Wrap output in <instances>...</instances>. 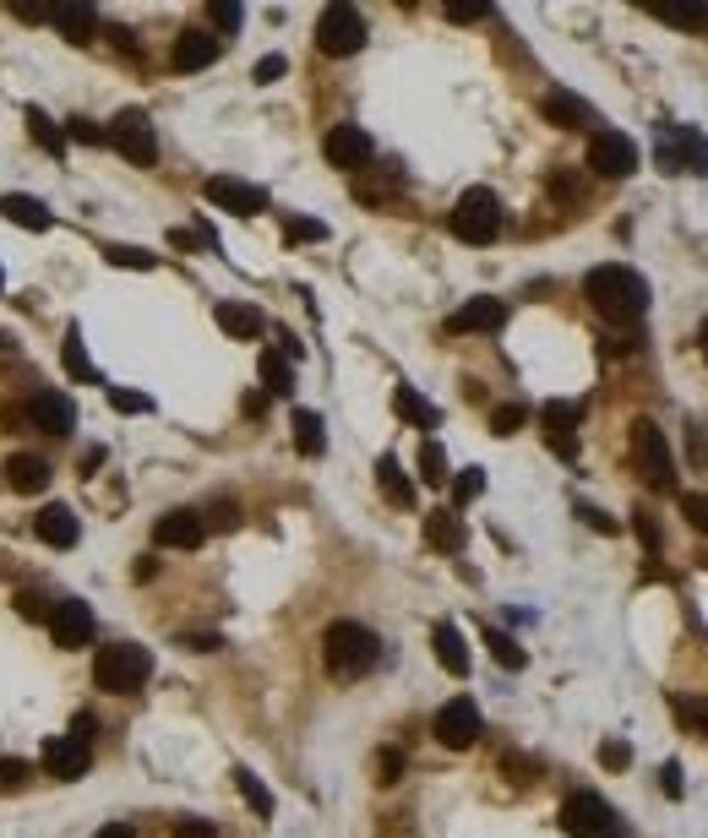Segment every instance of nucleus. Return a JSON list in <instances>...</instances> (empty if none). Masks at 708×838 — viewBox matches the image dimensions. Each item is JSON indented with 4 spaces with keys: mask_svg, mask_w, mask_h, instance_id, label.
<instances>
[{
    "mask_svg": "<svg viewBox=\"0 0 708 838\" xmlns=\"http://www.w3.org/2000/svg\"><path fill=\"white\" fill-rule=\"evenodd\" d=\"M583 294H588V305H594L610 327H638V321L649 316V283H643V273H632V268H621V262L594 268V273L583 279Z\"/></svg>",
    "mask_w": 708,
    "mask_h": 838,
    "instance_id": "f257e3e1",
    "label": "nucleus"
},
{
    "mask_svg": "<svg viewBox=\"0 0 708 838\" xmlns=\"http://www.w3.org/2000/svg\"><path fill=\"white\" fill-rule=\"evenodd\" d=\"M322 659H327V670H333L338 681H360L366 670H377L382 643H377V632L360 626V621H333L327 637H322Z\"/></svg>",
    "mask_w": 708,
    "mask_h": 838,
    "instance_id": "f03ea898",
    "label": "nucleus"
},
{
    "mask_svg": "<svg viewBox=\"0 0 708 838\" xmlns=\"http://www.w3.org/2000/svg\"><path fill=\"white\" fill-rule=\"evenodd\" d=\"M147 676H153V654L137 648V643H110L93 659V681L104 692H115V698H137L142 687H147Z\"/></svg>",
    "mask_w": 708,
    "mask_h": 838,
    "instance_id": "7ed1b4c3",
    "label": "nucleus"
},
{
    "mask_svg": "<svg viewBox=\"0 0 708 838\" xmlns=\"http://www.w3.org/2000/svg\"><path fill=\"white\" fill-rule=\"evenodd\" d=\"M452 235L463 246H491L502 235V202H496V191H485V185L463 191L452 202Z\"/></svg>",
    "mask_w": 708,
    "mask_h": 838,
    "instance_id": "20e7f679",
    "label": "nucleus"
},
{
    "mask_svg": "<svg viewBox=\"0 0 708 838\" xmlns=\"http://www.w3.org/2000/svg\"><path fill=\"white\" fill-rule=\"evenodd\" d=\"M654 163L665 174H708V137L698 126H660L654 132Z\"/></svg>",
    "mask_w": 708,
    "mask_h": 838,
    "instance_id": "39448f33",
    "label": "nucleus"
},
{
    "mask_svg": "<svg viewBox=\"0 0 708 838\" xmlns=\"http://www.w3.org/2000/svg\"><path fill=\"white\" fill-rule=\"evenodd\" d=\"M316 49L344 60V55H360L366 49V16L355 5H327L316 16Z\"/></svg>",
    "mask_w": 708,
    "mask_h": 838,
    "instance_id": "423d86ee",
    "label": "nucleus"
},
{
    "mask_svg": "<svg viewBox=\"0 0 708 838\" xmlns=\"http://www.w3.org/2000/svg\"><path fill=\"white\" fill-rule=\"evenodd\" d=\"M632 457H638V468H643V479L654 490H671L676 485V463H671L665 430L654 419H632Z\"/></svg>",
    "mask_w": 708,
    "mask_h": 838,
    "instance_id": "0eeeda50",
    "label": "nucleus"
},
{
    "mask_svg": "<svg viewBox=\"0 0 708 838\" xmlns=\"http://www.w3.org/2000/svg\"><path fill=\"white\" fill-rule=\"evenodd\" d=\"M562 828H566L572 838H627V834H621V823H616V812H610L599 795H588V790L566 795Z\"/></svg>",
    "mask_w": 708,
    "mask_h": 838,
    "instance_id": "6e6552de",
    "label": "nucleus"
},
{
    "mask_svg": "<svg viewBox=\"0 0 708 838\" xmlns=\"http://www.w3.org/2000/svg\"><path fill=\"white\" fill-rule=\"evenodd\" d=\"M104 141L115 147V152H126L132 163H158V137H153V121L142 115V110H121L115 121H110V132H104Z\"/></svg>",
    "mask_w": 708,
    "mask_h": 838,
    "instance_id": "1a4fd4ad",
    "label": "nucleus"
},
{
    "mask_svg": "<svg viewBox=\"0 0 708 838\" xmlns=\"http://www.w3.org/2000/svg\"><path fill=\"white\" fill-rule=\"evenodd\" d=\"M588 169L594 174H605V180H627L632 169H638V141L621 137V132H594L588 137Z\"/></svg>",
    "mask_w": 708,
    "mask_h": 838,
    "instance_id": "9d476101",
    "label": "nucleus"
},
{
    "mask_svg": "<svg viewBox=\"0 0 708 838\" xmlns=\"http://www.w3.org/2000/svg\"><path fill=\"white\" fill-rule=\"evenodd\" d=\"M202 191H207L213 207H224V213H235V218H257V213L268 207V191L251 185V180H235V174H213Z\"/></svg>",
    "mask_w": 708,
    "mask_h": 838,
    "instance_id": "9b49d317",
    "label": "nucleus"
},
{
    "mask_svg": "<svg viewBox=\"0 0 708 838\" xmlns=\"http://www.w3.org/2000/svg\"><path fill=\"white\" fill-rule=\"evenodd\" d=\"M480 707L469 698H452V702H441V713H436V740L447 746V751H463V746H474L480 740Z\"/></svg>",
    "mask_w": 708,
    "mask_h": 838,
    "instance_id": "f8f14e48",
    "label": "nucleus"
},
{
    "mask_svg": "<svg viewBox=\"0 0 708 838\" xmlns=\"http://www.w3.org/2000/svg\"><path fill=\"white\" fill-rule=\"evenodd\" d=\"M93 610L82 604V599H60L55 610H49V637L60 643V648H88L93 643Z\"/></svg>",
    "mask_w": 708,
    "mask_h": 838,
    "instance_id": "ddd939ff",
    "label": "nucleus"
},
{
    "mask_svg": "<svg viewBox=\"0 0 708 838\" xmlns=\"http://www.w3.org/2000/svg\"><path fill=\"white\" fill-rule=\"evenodd\" d=\"M322 152H327V163H333V169H366L377 147H371V132H366V126H349V121H344V126H333V132H327Z\"/></svg>",
    "mask_w": 708,
    "mask_h": 838,
    "instance_id": "4468645a",
    "label": "nucleus"
},
{
    "mask_svg": "<svg viewBox=\"0 0 708 838\" xmlns=\"http://www.w3.org/2000/svg\"><path fill=\"white\" fill-rule=\"evenodd\" d=\"M153 540H158L164 551H196V545L207 540V523H202V512H191V507H175V512H164V518H158Z\"/></svg>",
    "mask_w": 708,
    "mask_h": 838,
    "instance_id": "2eb2a0df",
    "label": "nucleus"
},
{
    "mask_svg": "<svg viewBox=\"0 0 708 838\" xmlns=\"http://www.w3.org/2000/svg\"><path fill=\"white\" fill-rule=\"evenodd\" d=\"M93 768V746H82V740H71V735H55L49 746H44V773L49 779H82Z\"/></svg>",
    "mask_w": 708,
    "mask_h": 838,
    "instance_id": "dca6fc26",
    "label": "nucleus"
},
{
    "mask_svg": "<svg viewBox=\"0 0 708 838\" xmlns=\"http://www.w3.org/2000/svg\"><path fill=\"white\" fill-rule=\"evenodd\" d=\"M507 321V305L502 299H491V294H474L469 305H458L452 316H447V327L452 332H496Z\"/></svg>",
    "mask_w": 708,
    "mask_h": 838,
    "instance_id": "f3484780",
    "label": "nucleus"
},
{
    "mask_svg": "<svg viewBox=\"0 0 708 838\" xmlns=\"http://www.w3.org/2000/svg\"><path fill=\"white\" fill-rule=\"evenodd\" d=\"M27 419H33L38 430H49V435H66V430L77 424V404H71L66 393H33V398H27Z\"/></svg>",
    "mask_w": 708,
    "mask_h": 838,
    "instance_id": "a211bd4d",
    "label": "nucleus"
},
{
    "mask_svg": "<svg viewBox=\"0 0 708 838\" xmlns=\"http://www.w3.org/2000/svg\"><path fill=\"white\" fill-rule=\"evenodd\" d=\"M213 60H218V38H213V33L191 27V33L175 38V55H169L175 71H202V66H213Z\"/></svg>",
    "mask_w": 708,
    "mask_h": 838,
    "instance_id": "6ab92c4d",
    "label": "nucleus"
},
{
    "mask_svg": "<svg viewBox=\"0 0 708 838\" xmlns=\"http://www.w3.org/2000/svg\"><path fill=\"white\" fill-rule=\"evenodd\" d=\"M33 529H38V540H44V545H55V551H71V545H77V534H82V523H77V512H71V507H44Z\"/></svg>",
    "mask_w": 708,
    "mask_h": 838,
    "instance_id": "aec40b11",
    "label": "nucleus"
},
{
    "mask_svg": "<svg viewBox=\"0 0 708 838\" xmlns=\"http://www.w3.org/2000/svg\"><path fill=\"white\" fill-rule=\"evenodd\" d=\"M430 643H436V659H441L447 676H469V643H463V632L452 621H436Z\"/></svg>",
    "mask_w": 708,
    "mask_h": 838,
    "instance_id": "412c9836",
    "label": "nucleus"
},
{
    "mask_svg": "<svg viewBox=\"0 0 708 838\" xmlns=\"http://www.w3.org/2000/svg\"><path fill=\"white\" fill-rule=\"evenodd\" d=\"M5 479H11V490L38 496V490L49 485V463H44V457H33V452H16V457L5 463Z\"/></svg>",
    "mask_w": 708,
    "mask_h": 838,
    "instance_id": "4be33fe9",
    "label": "nucleus"
},
{
    "mask_svg": "<svg viewBox=\"0 0 708 838\" xmlns=\"http://www.w3.org/2000/svg\"><path fill=\"white\" fill-rule=\"evenodd\" d=\"M577 415H583L577 404H546V435H551V446H557L562 457L577 452V435H572V430H577Z\"/></svg>",
    "mask_w": 708,
    "mask_h": 838,
    "instance_id": "5701e85b",
    "label": "nucleus"
},
{
    "mask_svg": "<svg viewBox=\"0 0 708 838\" xmlns=\"http://www.w3.org/2000/svg\"><path fill=\"white\" fill-rule=\"evenodd\" d=\"M218 327L229 332V338H257L262 332V310L257 305H240V299H218Z\"/></svg>",
    "mask_w": 708,
    "mask_h": 838,
    "instance_id": "b1692460",
    "label": "nucleus"
},
{
    "mask_svg": "<svg viewBox=\"0 0 708 838\" xmlns=\"http://www.w3.org/2000/svg\"><path fill=\"white\" fill-rule=\"evenodd\" d=\"M49 22H55V27H60L71 44H88V38H93V27H99V11H93V5H55V11H49Z\"/></svg>",
    "mask_w": 708,
    "mask_h": 838,
    "instance_id": "393cba45",
    "label": "nucleus"
},
{
    "mask_svg": "<svg viewBox=\"0 0 708 838\" xmlns=\"http://www.w3.org/2000/svg\"><path fill=\"white\" fill-rule=\"evenodd\" d=\"M0 213H5L11 224H22V229H49V224H55V213H49L38 196H16V191L0 196Z\"/></svg>",
    "mask_w": 708,
    "mask_h": 838,
    "instance_id": "a878e982",
    "label": "nucleus"
},
{
    "mask_svg": "<svg viewBox=\"0 0 708 838\" xmlns=\"http://www.w3.org/2000/svg\"><path fill=\"white\" fill-rule=\"evenodd\" d=\"M425 545L458 556V551H463V523H458V512H430V518H425Z\"/></svg>",
    "mask_w": 708,
    "mask_h": 838,
    "instance_id": "bb28decb",
    "label": "nucleus"
},
{
    "mask_svg": "<svg viewBox=\"0 0 708 838\" xmlns=\"http://www.w3.org/2000/svg\"><path fill=\"white\" fill-rule=\"evenodd\" d=\"M377 485H382V496H387L393 507H415V485L404 479L398 457H382V463H377Z\"/></svg>",
    "mask_w": 708,
    "mask_h": 838,
    "instance_id": "cd10ccee",
    "label": "nucleus"
},
{
    "mask_svg": "<svg viewBox=\"0 0 708 838\" xmlns=\"http://www.w3.org/2000/svg\"><path fill=\"white\" fill-rule=\"evenodd\" d=\"M540 110H546V121H557V126H588L594 115H588V104L583 99H572V93H546L540 99Z\"/></svg>",
    "mask_w": 708,
    "mask_h": 838,
    "instance_id": "c85d7f7f",
    "label": "nucleus"
},
{
    "mask_svg": "<svg viewBox=\"0 0 708 838\" xmlns=\"http://www.w3.org/2000/svg\"><path fill=\"white\" fill-rule=\"evenodd\" d=\"M294 446H300L305 457H322V452H327V430H322V415H311V409H294Z\"/></svg>",
    "mask_w": 708,
    "mask_h": 838,
    "instance_id": "c756f323",
    "label": "nucleus"
},
{
    "mask_svg": "<svg viewBox=\"0 0 708 838\" xmlns=\"http://www.w3.org/2000/svg\"><path fill=\"white\" fill-rule=\"evenodd\" d=\"M60 360H66V371H71L77 382H99V371H93V360H88V349H82V332H77V327L66 332V343H60Z\"/></svg>",
    "mask_w": 708,
    "mask_h": 838,
    "instance_id": "7c9ffc66",
    "label": "nucleus"
},
{
    "mask_svg": "<svg viewBox=\"0 0 708 838\" xmlns=\"http://www.w3.org/2000/svg\"><path fill=\"white\" fill-rule=\"evenodd\" d=\"M393 404H398V415L404 419H415V424H425V430H436V424H441V415H436V404H425L420 393H415V387H398V393H393Z\"/></svg>",
    "mask_w": 708,
    "mask_h": 838,
    "instance_id": "2f4dec72",
    "label": "nucleus"
},
{
    "mask_svg": "<svg viewBox=\"0 0 708 838\" xmlns=\"http://www.w3.org/2000/svg\"><path fill=\"white\" fill-rule=\"evenodd\" d=\"M262 382H268V393H294V365H289V360H283L279 349H273V354H262Z\"/></svg>",
    "mask_w": 708,
    "mask_h": 838,
    "instance_id": "473e14b6",
    "label": "nucleus"
},
{
    "mask_svg": "<svg viewBox=\"0 0 708 838\" xmlns=\"http://www.w3.org/2000/svg\"><path fill=\"white\" fill-rule=\"evenodd\" d=\"M235 784H240V795L257 806V817H273V795H268V784H262L251 768H240V773H235Z\"/></svg>",
    "mask_w": 708,
    "mask_h": 838,
    "instance_id": "72a5a7b5",
    "label": "nucleus"
},
{
    "mask_svg": "<svg viewBox=\"0 0 708 838\" xmlns=\"http://www.w3.org/2000/svg\"><path fill=\"white\" fill-rule=\"evenodd\" d=\"M654 16H660V22H671V27H704L708 5H654Z\"/></svg>",
    "mask_w": 708,
    "mask_h": 838,
    "instance_id": "f704fd0d",
    "label": "nucleus"
},
{
    "mask_svg": "<svg viewBox=\"0 0 708 838\" xmlns=\"http://www.w3.org/2000/svg\"><path fill=\"white\" fill-rule=\"evenodd\" d=\"M207 22H213L218 33H240V22H246V5H235V0H213V5H207Z\"/></svg>",
    "mask_w": 708,
    "mask_h": 838,
    "instance_id": "c9c22d12",
    "label": "nucleus"
},
{
    "mask_svg": "<svg viewBox=\"0 0 708 838\" xmlns=\"http://www.w3.org/2000/svg\"><path fill=\"white\" fill-rule=\"evenodd\" d=\"M420 479L425 485H447V452H441L436 441H425L420 446Z\"/></svg>",
    "mask_w": 708,
    "mask_h": 838,
    "instance_id": "e433bc0d",
    "label": "nucleus"
},
{
    "mask_svg": "<svg viewBox=\"0 0 708 838\" xmlns=\"http://www.w3.org/2000/svg\"><path fill=\"white\" fill-rule=\"evenodd\" d=\"M485 643H491V654H496V665H507V670H524V648L507 637V632H485Z\"/></svg>",
    "mask_w": 708,
    "mask_h": 838,
    "instance_id": "4c0bfd02",
    "label": "nucleus"
},
{
    "mask_svg": "<svg viewBox=\"0 0 708 838\" xmlns=\"http://www.w3.org/2000/svg\"><path fill=\"white\" fill-rule=\"evenodd\" d=\"M104 257H110V262H115V268H137V273H147V268H153V262H158V257H153V251H137V246H110V251H104Z\"/></svg>",
    "mask_w": 708,
    "mask_h": 838,
    "instance_id": "58836bf2",
    "label": "nucleus"
},
{
    "mask_svg": "<svg viewBox=\"0 0 708 838\" xmlns=\"http://www.w3.org/2000/svg\"><path fill=\"white\" fill-rule=\"evenodd\" d=\"M110 393V409H121V415H147L153 409V398H142L132 387H104Z\"/></svg>",
    "mask_w": 708,
    "mask_h": 838,
    "instance_id": "ea45409f",
    "label": "nucleus"
},
{
    "mask_svg": "<svg viewBox=\"0 0 708 838\" xmlns=\"http://www.w3.org/2000/svg\"><path fill=\"white\" fill-rule=\"evenodd\" d=\"M524 419H529V409H524V404H502V409H491V430H496V435H513Z\"/></svg>",
    "mask_w": 708,
    "mask_h": 838,
    "instance_id": "a19ab883",
    "label": "nucleus"
},
{
    "mask_svg": "<svg viewBox=\"0 0 708 838\" xmlns=\"http://www.w3.org/2000/svg\"><path fill=\"white\" fill-rule=\"evenodd\" d=\"M27 126H33V137L44 141L49 152H66V137H60V132H55V126L44 121V110H27Z\"/></svg>",
    "mask_w": 708,
    "mask_h": 838,
    "instance_id": "79ce46f5",
    "label": "nucleus"
},
{
    "mask_svg": "<svg viewBox=\"0 0 708 838\" xmlns=\"http://www.w3.org/2000/svg\"><path fill=\"white\" fill-rule=\"evenodd\" d=\"M33 779V762H22V757H0V790H16V784H27Z\"/></svg>",
    "mask_w": 708,
    "mask_h": 838,
    "instance_id": "37998d69",
    "label": "nucleus"
},
{
    "mask_svg": "<svg viewBox=\"0 0 708 838\" xmlns=\"http://www.w3.org/2000/svg\"><path fill=\"white\" fill-rule=\"evenodd\" d=\"M283 240H327V224H316V218H289V224H283Z\"/></svg>",
    "mask_w": 708,
    "mask_h": 838,
    "instance_id": "c03bdc74",
    "label": "nucleus"
},
{
    "mask_svg": "<svg viewBox=\"0 0 708 838\" xmlns=\"http://www.w3.org/2000/svg\"><path fill=\"white\" fill-rule=\"evenodd\" d=\"M480 490H485V468H463V474H458V485H452V496H458V501H474Z\"/></svg>",
    "mask_w": 708,
    "mask_h": 838,
    "instance_id": "a18cd8bd",
    "label": "nucleus"
},
{
    "mask_svg": "<svg viewBox=\"0 0 708 838\" xmlns=\"http://www.w3.org/2000/svg\"><path fill=\"white\" fill-rule=\"evenodd\" d=\"M682 518H687L698 534H708V496H682Z\"/></svg>",
    "mask_w": 708,
    "mask_h": 838,
    "instance_id": "49530a36",
    "label": "nucleus"
},
{
    "mask_svg": "<svg viewBox=\"0 0 708 838\" xmlns=\"http://www.w3.org/2000/svg\"><path fill=\"white\" fill-rule=\"evenodd\" d=\"M180 648H191V654H218V648H224V637H218V632H186V637H180Z\"/></svg>",
    "mask_w": 708,
    "mask_h": 838,
    "instance_id": "de8ad7c7",
    "label": "nucleus"
},
{
    "mask_svg": "<svg viewBox=\"0 0 708 838\" xmlns=\"http://www.w3.org/2000/svg\"><path fill=\"white\" fill-rule=\"evenodd\" d=\"M599 762H605V768H627V762H632V746H627V740H605V746H599Z\"/></svg>",
    "mask_w": 708,
    "mask_h": 838,
    "instance_id": "09e8293b",
    "label": "nucleus"
},
{
    "mask_svg": "<svg viewBox=\"0 0 708 838\" xmlns=\"http://www.w3.org/2000/svg\"><path fill=\"white\" fill-rule=\"evenodd\" d=\"M16 615H27V621H49V604H44L38 593H16Z\"/></svg>",
    "mask_w": 708,
    "mask_h": 838,
    "instance_id": "8fccbe9b",
    "label": "nucleus"
},
{
    "mask_svg": "<svg viewBox=\"0 0 708 838\" xmlns=\"http://www.w3.org/2000/svg\"><path fill=\"white\" fill-rule=\"evenodd\" d=\"M283 71H289V60H283V55H268V60H257L251 77H257V82H279Z\"/></svg>",
    "mask_w": 708,
    "mask_h": 838,
    "instance_id": "3c124183",
    "label": "nucleus"
},
{
    "mask_svg": "<svg viewBox=\"0 0 708 838\" xmlns=\"http://www.w3.org/2000/svg\"><path fill=\"white\" fill-rule=\"evenodd\" d=\"M202 523H213V529H235V523H240V512H235V501H218V507H213Z\"/></svg>",
    "mask_w": 708,
    "mask_h": 838,
    "instance_id": "603ef678",
    "label": "nucleus"
},
{
    "mask_svg": "<svg viewBox=\"0 0 708 838\" xmlns=\"http://www.w3.org/2000/svg\"><path fill=\"white\" fill-rule=\"evenodd\" d=\"M583 523H588V529H599V534H621V523H616V518H605V512H594V507H583Z\"/></svg>",
    "mask_w": 708,
    "mask_h": 838,
    "instance_id": "864d4df0",
    "label": "nucleus"
},
{
    "mask_svg": "<svg viewBox=\"0 0 708 838\" xmlns=\"http://www.w3.org/2000/svg\"><path fill=\"white\" fill-rule=\"evenodd\" d=\"M11 11H16V16H22V22H49V5H38V0H27V5H22V0H16V5H11Z\"/></svg>",
    "mask_w": 708,
    "mask_h": 838,
    "instance_id": "5fc2aeb1",
    "label": "nucleus"
},
{
    "mask_svg": "<svg viewBox=\"0 0 708 838\" xmlns=\"http://www.w3.org/2000/svg\"><path fill=\"white\" fill-rule=\"evenodd\" d=\"M447 16L452 22H480V16H491V5H447Z\"/></svg>",
    "mask_w": 708,
    "mask_h": 838,
    "instance_id": "6e6d98bb",
    "label": "nucleus"
},
{
    "mask_svg": "<svg viewBox=\"0 0 708 838\" xmlns=\"http://www.w3.org/2000/svg\"><path fill=\"white\" fill-rule=\"evenodd\" d=\"M93 713H77V724H71V740H82V746H93Z\"/></svg>",
    "mask_w": 708,
    "mask_h": 838,
    "instance_id": "4d7b16f0",
    "label": "nucleus"
},
{
    "mask_svg": "<svg viewBox=\"0 0 708 838\" xmlns=\"http://www.w3.org/2000/svg\"><path fill=\"white\" fill-rule=\"evenodd\" d=\"M175 838H213V823H196V817H186V823L175 828Z\"/></svg>",
    "mask_w": 708,
    "mask_h": 838,
    "instance_id": "13d9d810",
    "label": "nucleus"
},
{
    "mask_svg": "<svg viewBox=\"0 0 708 838\" xmlns=\"http://www.w3.org/2000/svg\"><path fill=\"white\" fill-rule=\"evenodd\" d=\"M398 773H404V757L398 751H382V784H393Z\"/></svg>",
    "mask_w": 708,
    "mask_h": 838,
    "instance_id": "bf43d9fd",
    "label": "nucleus"
},
{
    "mask_svg": "<svg viewBox=\"0 0 708 838\" xmlns=\"http://www.w3.org/2000/svg\"><path fill=\"white\" fill-rule=\"evenodd\" d=\"M71 137L77 141H104V132H99L93 121H71Z\"/></svg>",
    "mask_w": 708,
    "mask_h": 838,
    "instance_id": "052dcab7",
    "label": "nucleus"
},
{
    "mask_svg": "<svg viewBox=\"0 0 708 838\" xmlns=\"http://www.w3.org/2000/svg\"><path fill=\"white\" fill-rule=\"evenodd\" d=\"M638 534H643V540H649V545H660V529H654V523H649V512H638Z\"/></svg>",
    "mask_w": 708,
    "mask_h": 838,
    "instance_id": "680f3d73",
    "label": "nucleus"
},
{
    "mask_svg": "<svg viewBox=\"0 0 708 838\" xmlns=\"http://www.w3.org/2000/svg\"><path fill=\"white\" fill-rule=\"evenodd\" d=\"M665 795H682V768H676V762L665 768Z\"/></svg>",
    "mask_w": 708,
    "mask_h": 838,
    "instance_id": "e2e57ef3",
    "label": "nucleus"
},
{
    "mask_svg": "<svg viewBox=\"0 0 708 838\" xmlns=\"http://www.w3.org/2000/svg\"><path fill=\"white\" fill-rule=\"evenodd\" d=\"M93 838H137V834H132L126 823H110V828H99V834H93Z\"/></svg>",
    "mask_w": 708,
    "mask_h": 838,
    "instance_id": "0e129e2a",
    "label": "nucleus"
},
{
    "mask_svg": "<svg viewBox=\"0 0 708 838\" xmlns=\"http://www.w3.org/2000/svg\"><path fill=\"white\" fill-rule=\"evenodd\" d=\"M682 713H687V718H698V724H704V729H708V702H687Z\"/></svg>",
    "mask_w": 708,
    "mask_h": 838,
    "instance_id": "69168bd1",
    "label": "nucleus"
},
{
    "mask_svg": "<svg viewBox=\"0 0 708 838\" xmlns=\"http://www.w3.org/2000/svg\"><path fill=\"white\" fill-rule=\"evenodd\" d=\"M0 283H5V273H0Z\"/></svg>",
    "mask_w": 708,
    "mask_h": 838,
    "instance_id": "338daca9",
    "label": "nucleus"
}]
</instances>
